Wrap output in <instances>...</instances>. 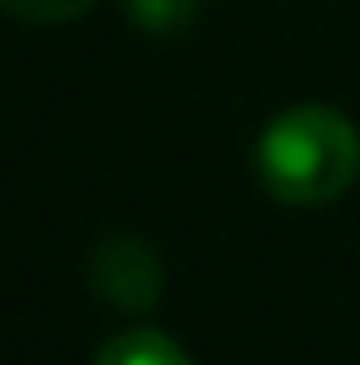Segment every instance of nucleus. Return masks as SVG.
I'll use <instances>...</instances> for the list:
<instances>
[{
  "instance_id": "nucleus-1",
  "label": "nucleus",
  "mask_w": 360,
  "mask_h": 365,
  "mask_svg": "<svg viewBox=\"0 0 360 365\" xmlns=\"http://www.w3.org/2000/svg\"><path fill=\"white\" fill-rule=\"evenodd\" d=\"M360 173V133L331 104H292L257 138V178L287 207H326Z\"/></svg>"
},
{
  "instance_id": "nucleus-2",
  "label": "nucleus",
  "mask_w": 360,
  "mask_h": 365,
  "mask_svg": "<svg viewBox=\"0 0 360 365\" xmlns=\"http://www.w3.org/2000/svg\"><path fill=\"white\" fill-rule=\"evenodd\" d=\"M89 282L109 306H119L128 316H143L163 297V262L143 237L109 232V237H99L94 257H89Z\"/></svg>"
},
{
  "instance_id": "nucleus-3",
  "label": "nucleus",
  "mask_w": 360,
  "mask_h": 365,
  "mask_svg": "<svg viewBox=\"0 0 360 365\" xmlns=\"http://www.w3.org/2000/svg\"><path fill=\"white\" fill-rule=\"evenodd\" d=\"M94 365H192L187 351H182L173 336L153 331V326H133V331H119L99 346Z\"/></svg>"
},
{
  "instance_id": "nucleus-4",
  "label": "nucleus",
  "mask_w": 360,
  "mask_h": 365,
  "mask_svg": "<svg viewBox=\"0 0 360 365\" xmlns=\"http://www.w3.org/2000/svg\"><path fill=\"white\" fill-rule=\"evenodd\" d=\"M123 15L143 35H182L202 15V0H123Z\"/></svg>"
},
{
  "instance_id": "nucleus-5",
  "label": "nucleus",
  "mask_w": 360,
  "mask_h": 365,
  "mask_svg": "<svg viewBox=\"0 0 360 365\" xmlns=\"http://www.w3.org/2000/svg\"><path fill=\"white\" fill-rule=\"evenodd\" d=\"M94 0H0L5 15L15 20H30V25H64V20H79Z\"/></svg>"
}]
</instances>
